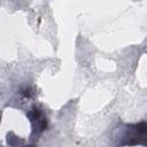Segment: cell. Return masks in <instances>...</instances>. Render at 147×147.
<instances>
[{"label":"cell","instance_id":"6da1fadb","mask_svg":"<svg viewBox=\"0 0 147 147\" xmlns=\"http://www.w3.org/2000/svg\"><path fill=\"white\" fill-rule=\"evenodd\" d=\"M30 118H31V122L33 123V127H34V131H38V132H41L46 129V117L44 116L42 111L40 109H38L37 107H33L31 113H30Z\"/></svg>","mask_w":147,"mask_h":147}]
</instances>
